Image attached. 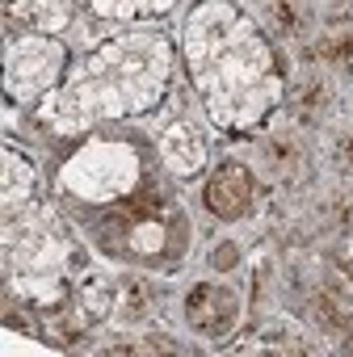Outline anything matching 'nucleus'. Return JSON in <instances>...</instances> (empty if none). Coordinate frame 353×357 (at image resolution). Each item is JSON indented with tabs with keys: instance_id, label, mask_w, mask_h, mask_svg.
Here are the masks:
<instances>
[{
	"instance_id": "1",
	"label": "nucleus",
	"mask_w": 353,
	"mask_h": 357,
	"mask_svg": "<svg viewBox=\"0 0 353 357\" xmlns=\"http://www.w3.org/2000/svg\"><path fill=\"white\" fill-rule=\"evenodd\" d=\"M190 80L219 130L253 135L282 105L286 76L265 30L232 0H198L181 26Z\"/></svg>"
},
{
	"instance_id": "2",
	"label": "nucleus",
	"mask_w": 353,
	"mask_h": 357,
	"mask_svg": "<svg viewBox=\"0 0 353 357\" xmlns=\"http://www.w3.org/2000/svg\"><path fill=\"white\" fill-rule=\"evenodd\" d=\"M172 80V43L156 30H130L97 43L55 93L43 97L38 118L55 135H80L110 118H139L160 105Z\"/></svg>"
},
{
	"instance_id": "3",
	"label": "nucleus",
	"mask_w": 353,
	"mask_h": 357,
	"mask_svg": "<svg viewBox=\"0 0 353 357\" xmlns=\"http://www.w3.org/2000/svg\"><path fill=\"white\" fill-rule=\"evenodd\" d=\"M89 240L110 261L135 269H176L190 252L194 223L181 211V198L172 194V185L160 172H151V181L139 194L89 211Z\"/></svg>"
},
{
	"instance_id": "4",
	"label": "nucleus",
	"mask_w": 353,
	"mask_h": 357,
	"mask_svg": "<svg viewBox=\"0 0 353 357\" xmlns=\"http://www.w3.org/2000/svg\"><path fill=\"white\" fill-rule=\"evenodd\" d=\"M151 155L139 135H89L51 172L55 190L80 211L114 206L151 181Z\"/></svg>"
},
{
	"instance_id": "5",
	"label": "nucleus",
	"mask_w": 353,
	"mask_h": 357,
	"mask_svg": "<svg viewBox=\"0 0 353 357\" xmlns=\"http://www.w3.org/2000/svg\"><path fill=\"white\" fill-rule=\"evenodd\" d=\"M68 261H72V240L51 206L30 198L26 206L5 211V282L68 278Z\"/></svg>"
},
{
	"instance_id": "6",
	"label": "nucleus",
	"mask_w": 353,
	"mask_h": 357,
	"mask_svg": "<svg viewBox=\"0 0 353 357\" xmlns=\"http://www.w3.org/2000/svg\"><path fill=\"white\" fill-rule=\"evenodd\" d=\"M68 72V47L51 34H9L5 43V93L9 101H43L63 84Z\"/></svg>"
},
{
	"instance_id": "7",
	"label": "nucleus",
	"mask_w": 353,
	"mask_h": 357,
	"mask_svg": "<svg viewBox=\"0 0 353 357\" xmlns=\"http://www.w3.org/2000/svg\"><path fill=\"white\" fill-rule=\"evenodd\" d=\"M181 315H186V324H190L194 336H202V340H227L236 332L240 315H244V298H240V290L232 282L202 278V282H194L186 290Z\"/></svg>"
},
{
	"instance_id": "8",
	"label": "nucleus",
	"mask_w": 353,
	"mask_h": 357,
	"mask_svg": "<svg viewBox=\"0 0 353 357\" xmlns=\"http://www.w3.org/2000/svg\"><path fill=\"white\" fill-rule=\"evenodd\" d=\"M299 307L311 315V324H315L328 340H345L349 328H353V282L340 278V273L328 269V265H315L311 286H307V294H303Z\"/></svg>"
},
{
	"instance_id": "9",
	"label": "nucleus",
	"mask_w": 353,
	"mask_h": 357,
	"mask_svg": "<svg viewBox=\"0 0 353 357\" xmlns=\"http://www.w3.org/2000/svg\"><path fill=\"white\" fill-rule=\"evenodd\" d=\"M202 206L223 219V223H240L257 211V176L248 164L240 160H219L215 172L206 176L202 185Z\"/></svg>"
},
{
	"instance_id": "10",
	"label": "nucleus",
	"mask_w": 353,
	"mask_h": 357,
	"mask_svg": "<svg viewBox=\"0 0 353 357\" xmlns=\"http://www.w3.org/2000/svg\"><path fill=\"white\" fill-rule=\"evenodd\" d=\"M156 155H160V168L176 181H194L202 176L206 160H211V147H206V135L198 122L190 118H172L160 135H156Z\"/></svg>"
},
{
	"instance_id": "11",
	"label": "nucleus",
	"mask_w": 353,
	"mask_h": 357,
	"mask_svg": "<svg viewBox=\"0 0 353 357\" xmlns=\"http://www.w3.org/2000/svg\"><path fill=\"white\" fill-rule=\"evenodd\" d=\"M282 97H286V114H290L299 126H307V130L324 126L328 114H332V80H328L320 68L294 72V80L286 84Z\"/></svg>"
},
{
	"instance_id": "12",
	"label": "nucleus",
	"mask_w": 353,
	"mask_h": 357,
	"mask_svg": "<svg viewBox=\"0 0 353 357\" xmlns=\"http://www.w3.org/2000/svg\"><path fill=\"white\" fill-rule=\"evenodd\" d=\"M253 164L257 172H265L269 181H286L303 168V139L294 130H265L257 143H253Z\"/></svg>"
},
{
	"instance_id": "13",
	"label": "nucleus",
	"mask_w": 353,
	"mask_h": 357,
	"mask_svg": "<svg viewBox=\"0 0 353 357\" xmlns=\"http://www.w3.org/2000/svg\"><path fill=\"white\" fill-rule=\"evenodd\" d=\"M160 315V290L143 278V273H118V303H114V319L122 328H147Z\"/></svg>"
},
{
	"instance_id": "14",
	"label": "nucleus",
	"mask_w": 353,
	"mask_h": 357,
	"mask_svg": "<svg viewBox=\"0 0 353 357\" xmlns=\"http://www.w3.org/2000/svg\"><path fill=\"white\" fill-rule=\"evenodd\" d=\"M72 0H5V17L22 22L30 34H51L59 38L72 26Z\"/></svg>"
},
{
	"instance_id": "15",
	"label": "nucleus",
	"mask_w": 353,
	"mask_h": 357,
	"mask_svg": "<svg viewBox=\"0 0 353 357\" xmlns=\"http://www.w3.org/2000/svg\"><path fill=\"white\" fill-rule=\"evenodd\" d=\"M114 303H118V278L89 269L76 282V319L84 328H97V324L114 319Z\"/></svg>"
},
{
	"instance_id": "16",
	"label": "nucleus",
	"mask_w": 353,
	"mask_h": 357,
	"mask_svg": "<svg viewBox=\"0 0 353 357\" xmlns=\"http://www.w3.org/2000/svg\"><path fill=\"white\" fill-rule=\"evenodd\" d=\"M236 353H315L320 344L307 340L303 328H294L290 319H265L261 328H253V336L244 344H232Z\"/></svg>"
},
{
	"instance_id": "17",
	"label": "nucleus",
	"mask_w": 353,
	"mask_h": 357,
	"mask_svg": "<svg viewBox=\"0 0 353 357\" xmlns=\"http://www.w3.org/2000/svg\"><path fill=\"white\" fill-rule=\"evenodd\" d=\"M315 59L328 72H340L353 80V17H332L315 34Z\"/></svg>"
},
{
	"instance_id": "18",
	"label": "nucleus",
	"mask_w": 353,
	"mask_h": 357,
	"mask_svg": "<svg viewBox=\"0 0 353 357\" xmlns=\"http://www.w3.org/2000/svg\"><path fill=\"white\" fill-rule=\"evenodd\" d=\"M34 185H38V172H34V160L22 155L13 143L5 147V176H0V202L5 211H17L34 198Z\"/></svg>"
},
{
	"instance_id": "19",
	"label": "nucleus",
	"mask_w": 353,
	"mask_h": 357,
	"mask_svg": "<svg viewBox=\"0 0 353 357\" xmlns=\"http://www.w3.org/2000/svg\"><path fill=\"white\" fill-rule=\"evenodd\" d=\"M80 5L97 17H114V22H139V17H156L168 13L181 0H80Z\"/></svg>"
},
{
	"instance_id": "20",
	"label": "nucleus",
	"mask_w": 353,
	"mask_h": 357,
	"mask_svg": "<svg viewBox=\"0 0 353 357\" xmlns=\"http://www.w3.org/2000/svg\"><path fill=\"white\" fill-rule=\"evenodd\" d=\"M105 353H186V344H176L164 332H147V336H139L130 344H105Z\"/></svg>"
},
{
	"instance_id": "21",
	"label": "nucleus",
	"mask_w": 353,
	"mask_h": 357,
	"mask_svg": "<svg viewBox=\"0 0 353 357\" xmlns=\"http://www.w3.org/2000/svg\"><path fill=\"white\" fill-rule=\"evenodd\" d=\"M328 164H332V172L345 176V181H353V130L332 135V143H328Z\"/></svg>"
},
{
	"instance_id": "22",
	"label": "nucleus",
	"mask_w": 353,
	"mask_h": 357,
	"mask_svg": "<svg viewBox=\"0 0 353 357\" xmlns=\"http://www.w3.org/2000/svg\"><path fill=\"white\" fill-rule=\"evenodd\" d=\"M206 261H211V269H215V273H227V269H236V265H240V248H236V240H223V244H215Z\"/></svg>"
}]
</instances>
